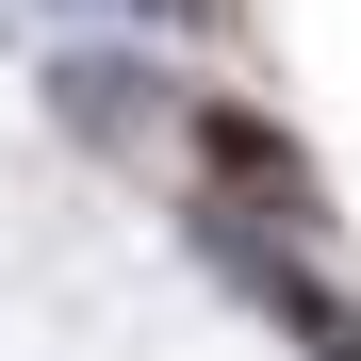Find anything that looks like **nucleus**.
<instances>
[{
  "instance_id": "1",
  "label": "nucleus",
  "mask_w": 361,
  "mask_h": 361,
  "mask_svg": "<svg viewBox=\"0 0 361 361\" xmlns=\"http://www.w3.org/2000/svg\"><path fill=\"white\" fill-rule=\"evenodd\" d=\"M180 148H197V197L263 214V230H329V180H312V148H295L279 115H247V99H180Z\"/></svg>"
},
{
  "instance_id": "2",
  "label": "nucleus",
  "mask_w": 361,
  "mask_h": 361,
  "mask_svg": "<svg viewBox=\"0 0 361 361\" xmlns=\"http://www.w3.org/2000/svg\"><path fill=\"white\" fill-rule=\"evenodd\" d=\"M49 115H66V132H99V148H132L148 132V66H132V49H66V66H49Z\"/></svg>"
},
{
  "instance_id": "3",
  "label": "nucleus",
  "mask_w": 361,
  "mask_h": 361,
  "mask_svg": "<svg viewBox=\"0 0 361 361\" xmlns=\"http://www.w3.org/2000/svg\"><path fill=\"white\" fill-rule=\"evenodd\" d=\"M312 361H361V312H329V329H312Z\"/></svg>"
}]
</instances>
